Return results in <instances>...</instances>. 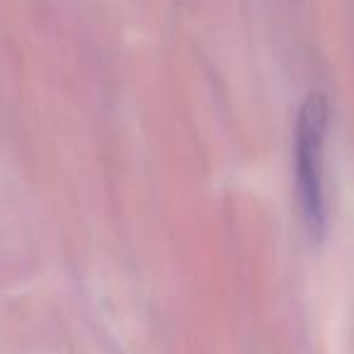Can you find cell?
Wrapping results in <instances>:
<instances>
[{
    "mask_svg": "<svg viewBox=\"0 0 354 354\" xmlns=\"http://www.w3.org/2000/svg\"><path fill=\"white\" fill-rule=\"evenodd\" d=\"M325 133L328 102L323 93H310L301 102L294 127L296 204L310 245H320L328 233V194H325Z\"/></svg>",
    "mask_w": 354,
    "mask_h": 354,
    "instance_id": "obj_1",
    "label": "cell"
}]
</instances>
